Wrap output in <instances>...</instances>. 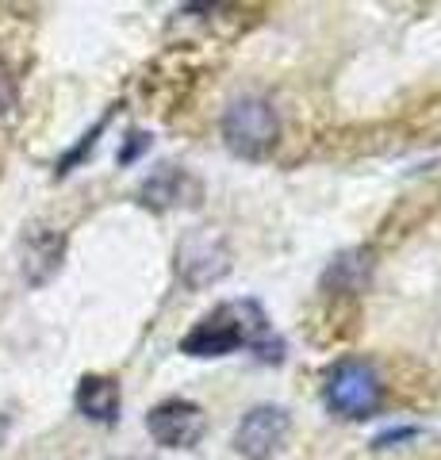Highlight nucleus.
Segmentation results:
<instances>
[{"mask_svg":"<svg viewBox=\"0 0 441 460\" xmlns=\"http://www.w3.org/2000/svg\"><path fill=\"white\" fill-rule=\"evenodd\" d=\"M292 434V414L277 407V402H261L242 414V422L234 429V449L246 460H273L284 441Z\"/></svg>","mask_w":441,"mask_h":460,"instance_id":"39448f33","label":"nucleus"},{"mask_svg":"<svg viewBox=\"0 0 441 460\" xmlns=\"http://www.w3.org/2000/svg\"><path fill=\"white\" fill-rule=\"evenodd\" d=\"M74 402L77 411L84 414L89 422H101V426H111L119 419V384L111 376H96V372H89V376H81L77 392H74Z\"/></svg>","mask_w":441,"mask_h":460,"instance_id":"9d476101","label":"nucleus"},{"mask_svg":"<svg viewBox=\"0 0 441 460\" xmlns=\"http://www.w3.org/2000/svg\"><path fill=\"white\" fill-rule=\"evenodd\" d=\"M104 123H108V119H101V123H96V127H93V131H89V135H84V138L77 142V146H74V150H69V154L62 157V162H58V172H62V177H66V172H69V169H74V165L81 162V157H84V154H89V150H93V142H96V138H101V131H104Z\"/></svg>","mask_w":441,"mask_h":460,"instance_id":"9b49d317","label":"nucleus"},{"mask_svg":"<svg viewBox=\"0 0 441 460\" xmlns=\"http://www.w3.org/2000/svg\"><path fill=\"white\" fill-rule=\"evenodd\" d=\"M138 199L154 211H169V208H192L204 199V184L181 165H162L154 169L138 189Z\"/></svg>","mask_w":441,"mask_h":460,"instance_id":"6e6552de","label":"nucleus"},{"mask_svg":"<svg viewBox=\"0 0 441 460\" xmlns=\"http://www.w3.org/2000/svg\"><path fill=\"white\" fill-rule=\"evenodd\" d=\"M231 272V246L219 230H192L177 246V277L184 288H211Z\"/></svg>","mask_w":441,"mask_h":460,"instance_id":"20e7f679","label":"nucleus"},{"mask_svg":"<svg viewBox=\"0 0 441 460\" xmlns=\"http://www.w3.org/2000/svg\"><path fill=\"white\" fill-rule=\"evenodd\" d=\"M127 138H131V142H127V146L119 150V162H123V165H127V162H135L138 154H146V150H150V135H138V131H135V135H127Z\"/></svg>","mask_w":441,"mask_h":460,"instance_id":"4468645a","label":"nucleus"},{"mask_svg":"<svg viewBox=\"0 0 441 460\" xmlns=\"http://www.w3.org/2000/svg\"><path fill=\"white\" fill-rule=\"evenodd\" d=\"M322 399L338 419H373L384 402V384L373 361L365 357H341L322 380Z\"/></svg>","mask_w":441,"mask_h":460,"instance_id":"f03ea898","label":"nucleus"},{"mask_svg":"<svg viewBox=\"0 0 441 460\" xmlns=\"http://www.w3.org/2000/svg\"><path fill=\"white\" fill-rule=\"evenodd\" d=\"M66 261V234L54 226H31L20 242V269L23 280L31 288H42L47 280L58 277V269Z\"/></svg>","mask_w":441,"mask_h":460,"instance_id":"0eeeda50","label":"nucleus"},{"mask_svg":"<svg viewBox=\"0 0 441 460\" xmlns=\"http://www.w3.org/2000/svg\"><path fill=\"white\" fill-rule=\"evenodd\" d=\"M269 319L253 299H234V304H219L216 311H207L189 334L181 338V353L189 357H226L242 349V345H258L265 349Z\"/></svg>","mask_w":441,"mask_h":460,"instance_id":"f257e3e1","label":"nucleus"},{"mask_svg":"<svg viewBox=\"0 0 441 460\" xmlns=\"http://www.w3.org/2000/svg\"><path fill=\"white\" fill-rule=\"evenodd\" d=\"M419 438V429L415 426H395V429H384V434L373 441L380 445V449H388V445H400V441H415Z\"/></svg>","mask_w":441,"mask_h":460,"instance_id":"ddd939ff","label":"nucleus"},{"mask_svg":"<svg viewBox=\"0 0 441 460\" xmlns=\"http://www.w3.org/2000/svg\"><path fill=\"white\" fill-rule=\"evenodd\" d=\"M16 100H20V89H16V74L0 62V115H8L12 108H16Z\"/></svg>","mask_w":441,"mask_h":460,"instance_id":"f8f14e48","label":"nucleus"},{"mask_svg":"<svg viewBox=\"0 0 441 460\" xmlns=\"http://www.w3.org/2000/svg\"><path fill=\"white\" fill-rule=\"evenodd\" d=\"M223 138L242 162H261L280 142V115L265 96H242L223 115Z\"/></svg>","mask_w":441,"mask_h":460,"instance_id":"7ed1b4c3","label":"nucleus"},{"mask_svg":"<svg viewBox=\"0 0 441 460\" xmlns=\"http://www.w3.org/2000/svg\"><path fill=\"white\" fill-rule=\"evenodd\" d=\"M146 429L162 449H192L204 438L207 419L204 407L192 399H165L146 414Z\"/></svg>","mask_w":441,"mask_h":460,"instance_id":"423d86ee","label":"nucleus"},{"mask_svg":"<svg viewBox=\"0 0 441 460\" xmlns=\"http://www.w3.org/2000/svg\"><path fill=\"white\" fill-rule=\"evenodd\" d=\"M373 250H341L331 265L322 272V292H334V296H357L373 280Z\"/></svg>","mask_w":441,"mask_h":460,"instance_id":"1a4fd4ad","label":"nucleus"}]
</instances>
